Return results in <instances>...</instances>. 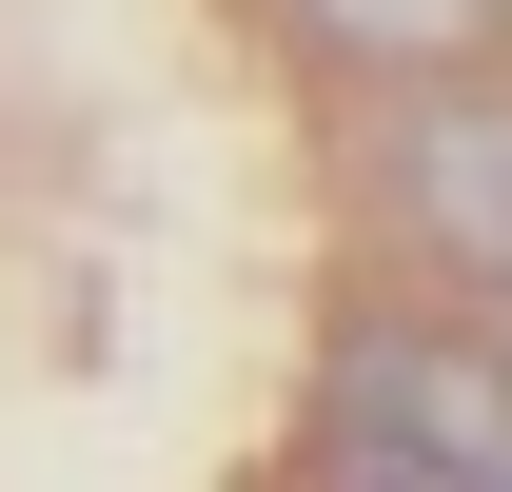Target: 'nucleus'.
<instances>
[{"mask_svg":"<svg viewBox=\"0 0 512 492\" xmlns=\"http://www.w3.org/2000/svg\"><path fill=\"white\" fill-rule=\"evenodd\" d=\"M335 433H355V473H375V492H512L493 355H473V335H355Z\"/></svg>","mask_w":512,"mask_h":492,"instance_id":"f257e3e1","label":"nucleus"},{"mask_svg":"<svg viewBox=\"0 0 512 492\" xmlns=\"http://www.w3.org/2000/svg\"><path fill=\"white\" fill-rule=\"evenodd\" d=\"M394 217L434 237V276H493L512 256V99L473 60L414 79V119H394Z\"/></svg>","mask_w":512,"mask_h":492,"instance_id":"f03ea898","label":"nucleus"},{"mask_svg":"<svg viewBox=\"0 0 512 492\" xmlns=\"http://www.w3.org/2000/svg\"><path fill=\"white\" fill-rule=\"evenodd\" d=\"M335 60H375V79H453V60H493V0H296Z\"/></svg>","mask_w":512,"mask_h":492,"instance_id":"7ed1b4c3","label":"nucleus"},{"mask_svg":"<svg viewBox=\"0 0 512 492\" xmlns=\"http://www.w3.org/2000/svg\"><path fill=\"white\" fill-rule=\"evenodd\" d=\"M355 492H375V473H355Z\"/></svg>","mask_w":512,"mask_h":492,"instance_id":"20e7f679","label":"nucleus"}]
</instances>
